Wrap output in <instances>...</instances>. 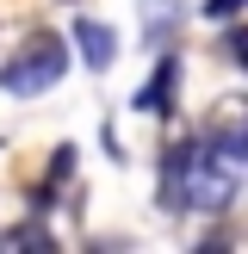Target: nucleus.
Wrapping results in <instances>:
<instances>
[{
	"instance_id": "9d476101",
	"label": "nucleus",
	"mask_w": 248,
	"mask_h": 254,
	"mask_svg": "<svg viewBox=\"0 0 248 254\" xmlns=\"http://www.w3.org/2000/svg\"><path fill=\"white\" fill-rule=\"evenodd\" d=\"M242 6H248V0H205V6H198V12L223 25V19H236V12H242Z\"/></svg>"
},
{
	"instance_id": "7ed1b4c3",
	"label": "nucleus",
	"mask_w": 248,
	"mask_h": 254,
	"mask_svg": "<svg viewBox=\"0 0 248 254\" xmlns=\"http://www.w3.org/2000/svg\"><path fill=\"white\" fill-rule=\"evenodd\" d=\"M198 136H205L211 149H223L230 161H242V168H248V93H223L217 106L205 112Z\"/></svg>"
},
{
	"instance_id": "f03ea898",
	"label": "nucleus",
	"mask_w": 248,
	"mask_h": 254,
	"mask_svg": "<svg viewBox=\"0 0 248 254\" xmlns=\"http://www.w3.org/2000/svg\"><path fill=\"white\" fill-rule=\"evenodd\" d=\"M62 74H68V37H56V31H31L19 50H12V62H0V93H12V99H37V93H50Z\"/></svg>"
},
{
	"instance_id": "39448f33",
	"label": "nucleus",
	"mask_w": 248,
	"mask_h": 254,
	"mask_svg": "<svg viewBox=\"0 0 248 254\" xmlns=\"http://www.w3.org/2000/svg\"><path fill=\"white\" fill-rule=\"evenodd\" d=\"M68 37H74V56H81L93 74H106L112 62H118V31H112L106 19H87V12H74V31H68Z\"/></svg>"
},
{
	"instance_id": "6e6552de",
	"label": "nucleus",
	"mask_w": 248,
	"mask_h": 254,
	"mask_svg": "<svg viewBox=\"0 0 248 254\" xmlns=\"http://www.w3.org/2000/svg\"><path fill=\"white\" fill-rule=\"evenodd\" d=\"M223 56H230L236 68L248 74V25H236V19H223Z\"/></svg>"
},
{
	"instance_id": "1a4fd4ad",
	"label": "nucleus",
	"mask_w": 248,
	"mask_h": 254,
	"mask_svg": "<svg viewBox=\"0 0 248 254\" xmlns=\"http://www.w3.org/2000/svg\"><path fill=\"white\" fill-rule=\"evenodd\" d=\"M168 25H180V0H155V12H149V44H161Z\"/></svg>"
},
{
	"instance_id": "20e7f679",
	"label": "nucleus",
	"mask_w": 248,
	"mask_h": 254,
	"mask_svg": "<svg viewBox=\"0 0 248 254\" xmlns=\"http://www.w3.org/2000/svg\"><path fill=\"white\" fill-rule=\"evenodd\" d=\"M130 106L143 112V118H174V106H180V50H168V44L155 50V68H149V81L130 93Z\"/></svg>"
},
{
	"instance_id": "423d86ee",
	"label": "nucleus",
	"mask_w": 248,
	"mask_h": 254,
	"mask_svg": "<svg viewBox=\"0 0 248 254\" xmlns=\"http://www.w3.org/2000/svg\"><path fill=\"white\" fill-rule=\"evenodd\" d=\"M74 155H81V149H74V143H62V149H56V161H50L44 186H37V211H56V205H50V198H56L62 186H68V174H74Z\"/></svg>"
},
{
	"instance_id": "f257e3e1",
	"label": "nucleus",
	"mask_w": 248,
	"mask_h": 254,
	"mask_svg": "<svg viewBox=\"0 0 248 254\" xmlns=\"http://www.w3.org/2000/svg\"><path fill=\"white\" fill-rule=\"evenodd\" d=\"M236 192H242V161L211 149L205 136L168 143V155H161V211H205V217H217V211L236 205Z\"/></svg>"
},
{
	"instance_id": "0eeeda50",
	"label": "nucleus",
	"mask_w": 248,
	"mask_h": 254,
	"mask_svg": "<svg viewBox=\"0 0 248 254\" xmlns=\"http://www.w3.org/2000/svg\"><path fill=\"white\" fill-rule=\"evenodd\" d=\"M0 242H6V248H56V236H50L44 223H12Z\"/></svg>"
}]
</instances>
